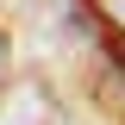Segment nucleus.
I'll return each instance as SVG.
<instances>
[{"mask_svg":"<svg viewBox=\"0 0 125 125\" xmlns=\"http://www.w3.org/2000/svg\"><path fill=\"white\" fill-rule=\"evenodd\" d=\"M0 125H50V94L44 88H19L13 106L0 113Z\"/></svg>","mask_w":125,"mask_h":125,"instance_id":"1","label":"nucleus"},{"mask_svg":"<svg viewBox=\"0 0 125 125\" xmlns=\"http://www.w3.org/2000/svg\"><path fill=\"white\" fill-rule=\"evenodd\" d=\"M0 81H6V31H0Z\"/></svg>","mask_w":125,"mask_h":125,"instance_id":"2","label":"nucleus"},{"mask_svg":"<svg viewBox=\"0 0 125 125\" xmlns=\"http://www.w3.org/2000/svg\"><path fill=\"white\" fill-rule=\"evenodd\" d=\"M113 13H119V25H125V0H113Z\"/></svg>","mask_w":125,"mask_h":125,"instance_id":"3","label":"nucleus"}]
</instances>
